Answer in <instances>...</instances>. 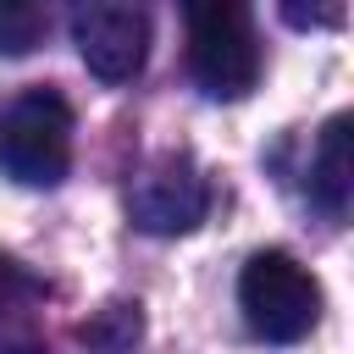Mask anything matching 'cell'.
<instances>
[{
  "mask_svg": "<svg viewBox=\"0 0 354 354\" xmlns=\"http://www.w3.org/2000/svg\"><path fill=\"white\" fill-rule=\"evenodd\" d=\"M50 17L44 6H28V0H0V55H28L39 39H44Z\"/></svg>",
  "mask_w": 354,
  "mask_h": 354,
  "instance_id": "8",
  "label": "cell"
},
{
  "mask_svg": "<svg viewBox=\"0 0 354 354\" xmlns=\"http://www.w3.org/2000/svg\"><path fill=\"white\" fill-rule=\"evenodd\" d=\"M282 17H288V22H299V28H310V22H326V28H337V22H343V6H321V11H299V6H288Z\"/></svg>",
  "mask_w": 354,
  "mask_h": 354,
  "instance_id": "10",
  "label": "cell"
},
{
  "mask_svg": "<svg viewBox=\"0 0 354 354\" xmlns=\"http://www.w3.org/2000/svg\"><path fill=\"white\" fill-rule=\"evenodd\" d=\"M188 72L210 100H243L260 83V39L243 6H188Z\"/></svg>",
  "mask_w": 354,
  "mask_h": 354,
  "instance_id": "3",
  "label": "cell"
},
{
  "mask_svg": "<svg viewBox=\"0 0 354 354\" xmlns=\"http://www.w3.org/2000/svg\"><path fill=\"white\" fill-rule=\"evenodd\" d=\"M72 166V111L50 88H22L0 111V171L22 188H55Z\"/></svg>",
  "mask_w": 354,
  "mask_h": 354,
  "instance_id": "1",
  "label": "cell"
},
{
  "mask_svg": "<svg viewBox=\"0 0 354 354\" xmlns=\"http://www.w3.org/2000/svg\"><path fill=\"white\" fill-rule=\"evenodd\" d=\"M72 44L100 83H127L149 55V11L122 0H83L72 11Z\"/></svg>",
  "mask_w": 354,
  "mask_h": 354,
  "instance_id": "5",
  "label": "cell"
},
{
  "mask_svg": "<svg viewBox=\"0 0 354 354\" xmlns=\"http://www.w3.org/2000/svg\"><path fill=\"white\" fill-rule=\"evenodd\" d=\"M33 293H39V282H33L11 254H0V315H11L17 304H28Z\"/></svg>",
  "mask_w": 354,
  "mask_h": 354,
  "instance_id": "9",
  "label": "cell"
},
{
  "mask_svg": "<svg viewBox=\"0 0 354 354\" xmlns=\"http://www.w3.org/2000/svg\"><path fill=\"white\" fill-rule=\"evenodd\" d=\"M238 304H243V321L254 326V337L299 343L321 321V282L288 249H260V254H249V266L238 277Z\"/></svg>",
  "mask_w": 354,
  "mask_h": 354,
  "instance_id": "2",
  "label": "cell"
},
{
  "mask_svg": "<svg viewBox=\"0 0 354 354\" xmlns=\"http://www.w3.org/2000/svg\"><path fill=\"white\" fill-rule=\"evenodd\" d=\"M205 210H210V183L183 149L144 160L127 183V216H133V227H144L155 238L194 232L205 221Z\"/></svg>",
  "mask_w": 354,
  "mask_h": 354,
  "instance_id": "4",
  "label": "cell"
},
{
  "mask_svg": "<svg viewBox=\"0 0 354 354\" xmlns=\"http://www.w3.org/2000/svg\"><path fill=\"white\" fill-rule=\"evenodd\" d=\"M310 194L326 216H343L348 210V194H354V149H348V116H332L321 127V144L310 155Z\"/></svg>",
  "mask_w": 354,
  "mask_h": 354,
  "instance_id": "6",
  "label": "cell"
},
{
  "mask_svg": "<svg viewBox=\"0 0 354 354\" xmlns=\"http://www.w3.org/2000/svg\"><path fill=\"white\" fill-rule=\"evenodd\" d=\"M138 332H144L138 304H105V310H100V315L83 326V343H94L100 354H133Z\"/></svg>",
  "mask_w": 354,
  "mask_h": 354,
  "instance_id": "7",
  "label": "cell"
}]
</instances>
